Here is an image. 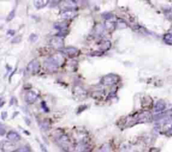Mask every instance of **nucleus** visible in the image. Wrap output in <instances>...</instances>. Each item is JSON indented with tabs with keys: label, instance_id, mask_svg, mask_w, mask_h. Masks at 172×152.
<instances>
[{
	"label": "nucleus",
	"instance_id": "39448f33",
	"mask_svg": "<svg viewBox=\"0 0 172 152\" xmlns=\"http://www.w3.org/2000/svg\"><path fill=\"white\" fill-rule=\"evenodd\" d=\"M27 72L29 74H36L39 70V62L37 60H32L27 66Z\"/></svg>",
	"mask_w": 172,
	"mask_h": 152
},
{
	"label": "nucleus",
	"instance_id": "aec40b11",
	"mask_svg": "<svg viewBox=\"0 0 172 152\" xmlns=\"http://www.w3.org/2000/svg\"><path fill=\"white\" fill-rule=\"evenodd\" d=\"M1 128H2V129H1V130H2L1 135L3 136V135H4V126H3V125H1Z\"/></svg>",
	"mask_w": 172,
	"mask_h": 152
},
{
	"label": "nucleus",
	"instance_id": "9d476101",
	"mask_svg": "<svg viewBox=\"0 0 172 152\" xmlns=\"http://www.w3.org/2000/svg\"><path fill=\"white\" fill-rule=\"evenodd\" d=\"M77 15V13L74 10H66L63 11L61 13V17L65 19H69V18H73Z\"/></svg>",
	"mask_w": 172,
	"mask_h": 152
},
{
	"label": "nucleus",
	"instance_id": "f3484780",
	"mask_svg": "<svg viewBox=\"0 0 172 152\" xmlns=\"http://www.w3.org/2000/svg\"><path fill=\"white\" fill-rule=\"evenodd\" d=\"M99 152H113V151H112V149L108 146H103Z\"/></svg>",
	"mask_w": 172,
	"mask_h": 152
},
{
	"label": "nucleus",
	"instance_id": "9b49d317",
	"mask_svg": "<svg viewBox=\"0 0 172 152\" xmlns=\"http://www.w3.org/2000/svg\"><path fill=\"white\" fill-rule=\"evenodd\" d=\"M7 138L11 142H18V141H20V136L17 133L16 131H14V130L9 131L7 134Z\"/></svg>",
	"mask_w": 172,
	"mask_h": 152
},
{
	"label": "nucleus",
	"instance_id": "4468645a",
	"mask_svg": "<svg viewBox=\"0 0 172 152\" xmlns=\"http://www.w3.org/2000/svg\"><path fill=\"white\" fill-rule=\"evenodd\" d=\"M163 40H164V42L166 43V44L172 45V33H166V34H165L164 37H163Z\"/></svg>",
	"mask_w": 172,
	"mask_h": 152
},
{
	"label": "nucleus",
	"instance_id": "6ab92c4d",
	"mask_svg": "<svg viewBox=\"0 0 172 152\" xmlns=\"http://www.w3.org/2000/svg\"><path fill=\"white\" fill-rule=\"evenodd\" d=\"M167 135H169V136H172V126H171V128L168 130V132H167Z\"/></svg>",
	"mask_w": 172,
	"mask_h": 152
},
{
	"label": "nucleus",
	"instance_id": "f03ea898",
	"mask_svg": "<svg viewBox=\"0 0 172 152\" xmlns=\"http://www.w3.org/2000/svg\"><path fill=\"white\" fill-rule=\"evenodd\" d=\"M63 63H64L63 55L57 53L46 60L44 62V65H45V67L50 70H56V69H58L60 66L62 65Z\"/></svg>",
	"mask_w": 172,
	"mask_h": 152
},
{
	"label": "nucleus",
	"instance_id": "f8f14e48",
	"mask_svg": "<svg viewBox=\"0 0 172 152\" xmlns=\"http://www.w3.org/2000/svg\"><path fill=\"white\" fill-rule=\"evenodd\" d=\"M166 109V103L163 100H159L157 101L155 105V112L156 113H160L164 111V109Z\"/></svg>",
	"mask_w": 172,
	"mask_h": 152
},
{
	"label": "nucleus",
	"instance_id": "7ed1b4c3",
	"mask_svg": "<svg viewBox=\"0 0 172 152\" xmlns=\"http://www.w3.org/2000/svg\"><path fill=\"white\" fill-rule=\"evenodd\" d=\"M120 80V78L116 75L113 74H109L108 75H105L102 77V79L101 80V84L103 85H115Z\"/></svg>",
	"mask_w": 172,
	"mask_h": 152
},
{
	"label": "nucleus",
	"instance_id": "6e6552de",
	"mask_svg": "<svg viewBox=\"0 0 172 152\" xmlns=\"http://www.w3.org/2000/svg\"><path fill=\"white\" fill-rule=\"evenodd\" d=\"M37 98H38V94L34 91H31L30 90V91H28V92L26 93L24 99L28 104H33L37 99Z\"/></svg>",
	"mask_w": 172,
	"mask_h": 152
},
{
	"label": "nucleus",
	"instance_id": "423d86ee",
	"mask_svg": "<svg viewBox=\"0 0 172 152\" xmlns=\"http://www.w3.org/2000/svg\"><path fill=\"white\" fill-rule=\"evenodd\" d=\"M73 94L79 99H85L87 97V91L82 86L76 85L73 88Z\"/></svg>",
	"mask_w": 172,
	"mask_h": 152
},
{
	"label": "nucleus",
	"instance_id": "1a4fd4ad",
	"mask_svg": "<svg viewBox=\"0 0 172 152\" xmlns=\"http://www.w3.org/2000/svg\"><path fill=\"white\" fill-rule=\"evenodd\" d=\"M61 8L63 10H74V9L77 7V4L73 1H63L61 2Z\"/></svg>",
	"mask_w": 172,
	"mask_h": 152
},
{
	"label": "nucleus",
	"instance_id": "0eeeda50",
	"mask_svg": "<svg viewBox=\"0 0 172 152\" xmlns=\"http://www.w3.org/2000/svg\"><path fill=\"white\" fill-rule=\"evenodd\" d=\"M62 52L70 58L76 57L80 54V51L77 48H74V47H67L66 49H62Z\"/></svg>",
	"mask_w": 172,
	"mask_h": 152
},
{
	"label": "nucleus",
	"instance_id": "2eb2a0df",
	"mask_svg": "<svg viewBox=\"0 0 172 152\" xmlns=\"http://www.w3.org/2000/svg\"><path fill=\"white\" fill-rule=\"evenodd\" d=\"M47 4H48V1H34V5L35 6L37 9H42Z\"/></svg>",
	"mask_w": 172,
	"mask_h": 152
},
{
	"label": "nucleus",
	"instance_id": "20e7f679",
	"mask_svg": "<svg viewBox=\"0 0 172 152\" xmlns=\"http://www.w3.org/2000/svg\"><path fill=\"white\" fill-rule=\"evenodd\" d=\"M50 43L54 49H61L63 48L64 41H63V38H61V36H56V37H54V38L50 39Z\"/></svg>",
	"mask_w": 172,
	"mask_h": 152
},
{
	"label": "nucleus",
	"instance_id": "dca6fc26",
	"mask_svg": "<svg viewBox=\"0 0 172 152\" xmlns=\"http://www.w3.org/2000/svg\"><path fill=\"white\" fill-rule=\"evenodd\" d=\"M106 28H108V29H113L114 28V23H113V22L110 21H108L106 23Z\"/></svg>",
	"mask_w": 172,
	"mask_h": 152
},
{
	"label": "nucleus",
	"instance_id": "412c9836",
	"mask_svg": "<svg viewBox=\"0 0 172 152\" xmlns=\"http://www.w3.org/2000/svg\"><path fill=\"white\" fill-rule=\"evenodd\" d=\"M150 152H159V150L158 149H152Z\"/></svg>",
	"mask_w": 172,
	"mask_h": 152
},
{
	"label": "nucleus",
	"instance_id": "f257e3e1",
	"mask_svg": "<svg viewBox=\"0 0 172 152\" xmlns=\"http://www.w3.org/2000/svg\"><path fill=\"white\" fill-rule=\"evenodd\" d=\"M56 142L65 152L74 151V149H75L74 143L67 135L65 134L59 135L58 137H56Z\"/></svg>",
	"mask_w": 172,
	"mask_h": 152
},
{
	"label": "nucleus",
	"instance_id": "ddd939ff",
	"mask_svg": "<svg viewBox=\"0 0 172 152\" xmlns=\"http://www.w3.org/2000/svg\"><path fill=\"white\" fill-rule=\"evenodd\" d=\"M14 150V146L9 143V142H5L2 146V151L3 152H13Z\"/></svg>",
	"mask_w": 172,
	"mask_h": 152
},
{
	"label": "nucleus",
	"instance_id": "a211bd4d",
	"mask_svg": "<svg viewBox=\"0 0 172 152\" xmlns=\"http://www.w3.org/2000/svg\"><path fill=\"white\" fill-rule=\"evenodd\" d=\"M19 152H30V151H29V147L24 146L19 150Z\"/></svg>",
	"mask_w": 172,
	"mask_h": 152
},
{
	"label": "nucleus",
	"instance_id": "4be33fe9",
	"mask_svg": "<svg viewBox=\"0 0 172 152\" xmlns=\"http://www.w3.org/2000/svg\"><path fill=\"white\" fill-rule=\"evenodd\" d=\"M82 152H89V151H82Z\"/></svg>",
	"mask_w": 172,
	"mask_h": 152
}]
</instances>
